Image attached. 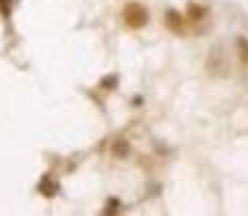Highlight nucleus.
<instances>
[{
    "mask_svg": "<svg viewBox=\"0 0 248 216\" xmlns=\"http://www.w3.org/2000/svg\"><path fill=\"white\" fill-rule=\"evenodd\" d=\"M123 20L130 28H145L147 22H149V11H147L145 4L140 2H127L125 7H123Z\"/></svg>",
    "mask_w": 248,
    "mask_h": 216,
    "instance_id": "obj_1",
    "label": "nucleus"
},
{
    "mask_svg": "<svg viewBox=\"0 0 248 216\" xmlns=\"http://www.w3.org/2000/svg\"><path fill=\"white\" fill-rule=\"evenodd\" d=\"M164 22L166 26L170 28L173 33H184V24H186V17L181 16L179 11H175V9H169L164 16Z\"/></svg>",
    "mask_w": 248,
    "mask_h": 216,
    "instance_id": "obj_2",
    "label": "nucleus"
},
{
    "mask_svg": "<svg viewBox=\"0 0 248 216\" xmlns=\"http://www.w3.org/2000/svg\"><path fill=\"white\" fill-rule=\"evenodd\" d=\"M130 141L127 138H123V136H119V138H114V143H112V156L114 158H127L130 156Z\"/></svg>",
    "mask_w": 248,
    "mask_h": 216,
    "instance_id": "obj_3",
    "label": "nucleus"
},
{
    "mask_svg": "<svg viewBox=\"0 0 248 216\" xmlns=\"http://www.w3.org/2000/svg\"><path fill=\"white\" fill-rule=\"evenodd\" d=\"M205 16H207V9L201 7V4L190 2L188 7H186V17H188V20H192V22H201Z\"/></svg>",
    "mask_w": 248,
    "mask_h": 216,
    "instance_id": "obj_4",
    "label": "nucleus"
},
{
    "mask_svg": "<svg viewBox=\"0 0 248 216\" xmlns=\"http://www.w3.org/2000/svg\"><path fill=\"white\" fill-rule=\"evenodd\" d=\"M235 48H237V56H240V61L244 65H248V39L244 35H240L235 39Z\"/></svg>",
    "mask_w": 248,
    "mask_h": 216,
    "instance_id": "obj_5",
    "label": "nucleus"
},
{
    "mask_svg": "<svg viewBox=\"0 0 248 216\" xmlns=\"http://www.w3.org/2000/svg\"><path fill=\"white\" fill-rule=\"evenodd\" d=\"M117 84H119V76H117V74H108V76H104L102 83H99V86H104V89H108V91L117 89Z\"/></svg>",
    "mask_w": 248,
    "mask_h": 216,
    "instance_id": "obj_6",
    "label": "nucleus"
},
{
    "mask_svg": "<svg viewBox=\"0 0 248 216\" xmlns=\"http://www.w3.org/2000/svg\"><path fill=\"white\" fill-rule=\"evenodd\" d=\"M104 212H106L108 216H110V214H117V212H119V199L110 197V199H108V203H106V210H104Z\"/></svg>",
    "mask_w": 248,
    "mask_h": 216,
    "instance_id": "obj_7",
    "label": "nucleus"
},
{
    "mask_svg": "<svg viewBox=\"0 0 248 216\" xmlns=\"http://www.w3.org/2000/svg\"><path fill=\"white\" fill-rule=\"evenodd\" d=\"M0 2H4V0H0Z\"/></svg>",
    "mask_w": 248,
    "mask_h": 216,
    "instance_id": "obj_8",
    "label": "nucleus"
}]
</instances>
